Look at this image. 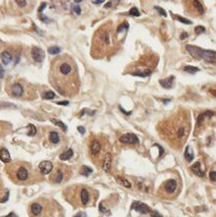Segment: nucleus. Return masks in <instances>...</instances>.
Here are the masks:
<instances>
[{"mask_svg": "<svg viewBox=\"0 0 216 217\" xmlns=\"http://www.w3.org/2000/svg\"><path fill=\"white\" fill-rule=\"evenodd\" d=\"M102 139L100 140L99 138H93L91 137V140H90V145H89V150H90V154L92 156H98L99 153L102 150Z\"/></svg>", "mask_w": 216, "mask_h": 217, "instance_id": "nucleus-6", "label": "nucleus"}, {"mask_svg": "<svg viewBox=\"0 0 216 217\" xmlns=\"http://www.w3.org/2000/svg\"><path fill=\"white\" fill-rule=\"evenodd\" d=\"M215 52L212 50H202L201 58L209 63H215Z\"/></svg>", "mask_w": 216, "mask_h": 217, "instance_id": "nucleus-15", "label": "nucleus"}, {"mask_svg": "<svg viewBox=\"0 0 216 217\" xmlns=\"http://www.w3.org/2000/svg\"><path fill=\"white\" fill-rule=\"evenodd\" d=\"M187 37H188L187 33H182V34L181 35V40H184V39H186Z\"/></svg>", "mask_w": 216, "mask_h": 217, "instance_id": "nucleus-44", "label": "nucleus"}, {"mask_svg": "<svg viewBox=\"0 0 216 217\" xmlns=\"http://www.w3.org/2000/svg\"><path fill=\"white\" fill-rule=\"evenodd\" d=\"M191 170L196 175H198V176H200V177L204 176V171L201 169V164H200V162H196V163L193 164L191 166Z\"/></svg>", "mask_w": 216, "mask_h": 217, "instance_id": "nucleus-22", "label": "nucleus"}, {"mask_svg": "<svg viewBox=\"0 0 216 217\" xmlns=\"http://www.w3.org/2000/svg\"><path fill=\"white\" fill-rule=\"evenodd\" d=\"M173 80H174V77L170 76L167 77V79L160 80V81H159V84H160L163 88H165V89H170V88H172V86H173Z\"/></svg>", "mask_w": 216, "mask_h": 217, "instance_id": "nucleus-19", "label": "nucleus"}, {"mask_svg": "<svg viewBox=\"0 0 216 217\" xmlns=\"http://www.w3.org/2000/svg\"><path fill=\"white\" fill-rule=\"evenodd\" d=\"M184 4L187 5V10L194 17H198V15H202L204 14V6H203L201 1H197V0H192V1H186Z\"/></svg>", "mask_w": 216, "mask_h": 217, "instance_id": "nucleus-5", "label": "nucleus"}, {"mask_svg": "<svg viewBox=\"0 0 216 217\" xmlns=\"http://www.w3.org/2000/svg\"><path fill=\"white\" fill-rule=\"evenodd\" d=\"M0 58H1V61L3 62V64L7 65V64H9L10 61L12 60L14 56H12V54L10 53L9 51L5 50V51H3V52L1 53V55H0Z\"/></svg>", "mask_w": 216, "mask_h": 217, "instance_id": "nucleus-21", "label": "nucleus"}, {"mask_svg": "<svg viewBox=\"0 0 216 217\" xmlns=\"http://www.w3.org/2000/svg\"><path fill=\"white\" fill-rule=\"evenodd\" d=\"M118 46V35L112 22L104 23L97 29L92 40L91 55L100 59L110 56Z\"/></svg>", "mask_w": 216, "mask_h": 217, "instance_id": "nucleus-3", "label": "nucleus"}, {"mask_svg": "<svg viewBox=\"0 0 216 217\" xmlns=\"http://www.w3.org/2000/svg\"><path fill=\"white\" fill-rule=\"evenodd\" d=\"M79 131H80L81 134H84V133H85V130H84L83 126H79Z\"/></svg>", "mask_w": 216, "mask_h": 217, "instance_id": "nucleus-46", "label": "nucleus"}, {"mask_svg": "<svg viewBox=\"0 0 216 217\" xmlns=\"http://www.w3.org/2000/svg\"><path fill=\"white\" fill-rule=\"evenodd\" d=\"M128 14L135 15V17H140V12H139L137 7H132V8L130 9V11H128Z\"/></svg>", "mask_w": 216, "mask_h": 217, "instance_id": "nucleus-33", "label": "nucleus"}, {"mask_svg": "<svg viewBox=\"0 0 216 217\" xmlns=\"http://www.w3.org/2000/svg\"><path fill=\"white\" fill-rule=\"evenodd\" d=\"M49 79L56 91L73 97L80 90V77L76 61L69 55L58 56L51 62Z\"/></svg>", "mask_w": 216, "mask_h": 217, "instance_id": "nucleus-1", "label": "nucleus"}, {"mask_svg": "<svg viewBox=\"0 0 216 217\" xmlns=\"http://www.w3.org/2000/svg\"><path fill=\"white\" fill-rule=\"evenodd\" d=\"M4 217H17V216L15 215V213L11 212V213H9V214H8V215H7V216H4Z\"/></svg>", "mask_w": 216, "mask_h": 217, "instance_id": "nucleus-45", "label": "nucleus"}, {"mask_svg": "<svg viewBox=\"0 0 216 217\" xmlns=\"http://www.w3.org/2000/svg\"><path fill=\"white\" fill-rule=\"evenodd\" d=\"M155 9L157 10V11L160 14V15H162V17H166L167 14H166V11L164 10L163 8H161V7H159V6H155Z\"/></svg>", "mask_w": 216, "mask_h": 217, "instance_id": "nucleus-37", "label": "nucleus"}, {"mask_svg": "<svg viewBox=\"0 0 216 217\" xmlns=\"http://www.w3.org/2000/svg\"><path fill=\"white\" fill-rule=\"evenodd\" d=\"M29 170L26 166L24 165H20V166L17 167L16 171H15V179H16L19 182H27L28 179H29Z\"/></svg>", "mask_w": 216, "mask_h": 217, "instance_id": "nucleus-7", "label": "nucleus"}, {"mask_svg": "<svg viewBox=\"0 0 216 217\" xmlns=\"http://www.w3.org/2000/svg\"><path fill=\"white\" fill-rule=\"evenodd\" d=\"M214 116V112L213 111H205V112L201 113L199 116H198V120H197V130H199V128H203V126H205L206 125V120L210 119L211 117Z\"/></svg>", "mask_w": 216, "mask_h": 217, "instance_id": "nucleus-8", "label": "nucleus"}, {"mask_svg": "<svg viewBox=\"0 0 216 217\" xmlns=\"http://www.w3.org/2000/svg\"><path fill=\"white\" fill-rule=\"evenodd\" d=\"M132 209L135 211H137V212H139V213H141V214H148V213H150V211H151V209L148 205H146L145 203L139 202V201H135V202H133Z\"/></svg>", "mask_w": 216, "mask_h": 217, "instance_id": "nucleus-9", "label": "nucleus"}, {"mask_svg": "<svg viewBox=\"0 0 216 217\" xmlns=\"http://www.w3.org/2000/svg\"><path fill=\"white\" fill-rule=\"evenodd\" d=\"M150 216L151 217H163L160 213H158L157 211H150Z\"/></svg>", "mask_w": 216, "mask_h": 217, "instance_id": "nucleus-39", "label": "nucleus"}, {"mask_svg": "<svg viewBox=\"0 0 216 217\" xmlns=\"http://www.w3.org/2000/svg\"><path fill=\"white\" fill-rule=\"evenodd\" d=\"M57 104H59V105H68V101H63V102H58Z\"/></svg>", "mask_w": 216, "mask_h": 217, "instance_id": "nucleus-47", "label": "nucleus"}, {"mask_svg": "<svg viewBox=\"0 0 216 217\" xmlns=\"http://www.w3.org/2000/svg\"><path fill=\"white\" fill-rule=\"evenodd\" d=\"M111 4H112V2H108V3L105 5V7H106V8H109V7L111 6Z\"/></svg>", "mask_w": 216, "mask_h": 217, "instance_id": "nucleus-48", "label": "nucleus"}, {"mask_svg": "<svg viewBox=\"0 0 216 217\" xmlns=\"http://www.w3.org/2000/svg\"><path fill=\"white\" fill-rule=\"evenodd\" d=\"M90 199H91V196H90V193L87 188H82L81 192H80V200H81L82 205L86 206L88 205L90 202Z\"/></svg>", "mask_w": 216, "mask_h": 217, "instance_id": "nucleus-17", "label": "nucleus"}, {"mask_svg": "<svg viewBox=\"0 0 216 217\" xmlns=\"http://www.w3.org/2000/svg\"><path fill=\"white\" fill-rule=\"evenodd\" d=\"M92 172H93V169L88 166H82L81 169H80V173L82 175H85V176H89Z\"/></svg>", "mask_w": 216, "mask_h": 217, "instance_id": "nucleus-28", "label": "nucleus"}, {"mask_svg": "<svg viewBox=\"0 0 216 217\" xmlns=\"http://www.w3.org/2000/svg\"><path fill=\"white\" fill-rule=\"evenodd\" d=\"M62 179H63V172L61 171L60 169H57L56 173L54 174V176H53L54 182H56V183H60L61 182H62Z\"/></svg>", "mask_w": 216, "mask_h": 217, "instance_id": "nucleus-26", "label": "nucleus"}, {"mask_svg": "<svg viewBox=\"0 0 216 217\" xmlns=\"http://www.w3.org/2000/svg\"><path fill=\"white\" fill-rule=\"evenodd\" d=\"M49 140L52 144H58L59 141H60V138H59L58 133H56V131H50Z\"/></svg>", "mask_w": 216, "mask_h": 217, "instance_id": "nucleus-25", "label": "nucleus"}, {"mask_svg": "<svg viewBox=\"0 0 216 217\" xmlns=\"http://www.w3.org/2000/svg\"><path fill=\"white\" fill-rule=\"evenodd\" d=\"M51 121H52V122H53L55 125H57V126H59V128H62V131H66V125H64L62 121H60V120H56V119H52Z\"/></svg>", "mask_w": 216, "mask_h": 217, "instance_id": "nucleus-32", "label": "nucleus"}, {"mask_svg": "<svg viewBox=\"0 0 216 217\" xmlns=\"http://www.w3.org/2000/svg\"><path fill=\"white\" fill-rule=\"evenodd\" d=\"M73 156H74V151H73L71 149H68V150H66L65 152H63L62 154H60L59 158H60V160H63V161H65V160L70 159Z\"/></svg>", "mask_w": 216, "mask_h": 217, "instance_id": "nucleus-24", "label": "nucleus"}, {"mask_svg": "<svg viewBox=\"0 0 216 217\" xmlns=\"http://www.w3.org/2000/svg\"><path fill=\"white\" fill-rule=\"evenodd\" d=\"M186 49L188 52L191 54L194 58L201 59V53H202L203 49H201L200 47H197V46H193V45H187Z\"/></svg>", "mask_w": 216, "mask_h": 217, "instance_id": "nucleus-13", "label": "nucleus"}, {"mask_svg": "<svg viewBox=\"0 0 216 217\" xmlns=\"http://www.w3.org/2000/svg\"><path fill=\"white\" fill-rule=\"evenodd\" d=\"M29 128H30V131H29V133H28V136H35L36 133H37V130H36L35 125H29Z\"/></svg>", "mask_w": 216, "mask_h": 217, "instance_id": "nucleus-34", "label": "nucleus"}, {"mask_svg": "<svg viewBox=\"0 0 216 217\" xmlns=\"http://www.w3.org/2000/svg\"><path fill=\"white\" fill-rule=\"evenodd\" d=\"M0 160H1L2 162H4V163H8V162H10V160H11L10 154L6 148L0 149Z\"/></svg>", "mask_w": 216, "mask_h": 217, "instance_id": "nucleus-20", "label": "nucleus"}, {"mask_svg": "<svg viewBox=\"0 0 216 217\" xmlns=\"http://www.w3.org/2000/svg\"><path fill=\"white\" fill-rule=\"evenodd\" d=\"M30 210H31V213H32L33 216L37 217L43 212V206L39 203H33L30 207Z\"/></svg>", "mask_w": 216, "mask_h": 217, "instance_id": "nucleus-18", "label": "nucleus"}, {"mask_svg": "<svg viewBox=\"0 0 216 217\" xmlns=\"http://www.w3.org/2000/svg\"><path fill=\"white\" fill-rule=\"evenodd\" d=\"M116 182L118 183H120V185H122L123 187L128 188H132V183L128 182V180H127L125 179H122V177H120V176H116Z\"/></svg>", "mask_w": 216, "mask_h": 217, "instance_id": "nucleus-27", "label": "nucleus"}, {"mask_svg": "<svg viewBox=\"0 0 216 217\" xmlns=\"http://www.w3.org/2000/svg\"><path fill=\"white\" fill-rule=\"evenodd\" d=\"M209 177H210V179L212 180V182H215V177H216V173H215V171H210V173H209Z\"/></svg>", "mask_w": 216, "mask_h": 217, "instance_id": "nucleus-42", "label": "nucleus"}, {"mask_svg": "<svg viewBox=\"0 0 216 217\" xmlns=\"http://www.w3.org/2000/svg\"><path fill=\"white\" fill-rule=\"evenodd\" d=\"M73 10H74V14H81V8H80V6H78V5H76V6H74L73 7Z\"/></svg>", "mask_w": 216, "mask_h": 217, "instance_id": "nucleus-41", "label": "nucleus"}, {"mask_svg": "<svg viewBox=\"0 0 216 217\" xmlns=\"http://www.w3.org/2000/svg\"><path fill=\"white\" fill-rule=\"evenodd\" d=\"M177 188V182L176 179H168L164 182L163 188L167 194H173Z\"/></svg>", "mask_w": 216, "mask_h": 217, "instance_id": "nucleus-12", "label": "nucleus"}, {"mask_svg": "<svg viewBox=\"0 0 216 217\" xmlns=\"http://www.w3.org/2000/svg\"><path fill=\"white\" fill-rule=\"evenodd\" d=\"M99 210H100V212L104 213V214H106V213L109 212V210H108V209L105 207L103 203H100V204H99Z\"/></svg>", "mask_w": 216, "mask_h": 217, "instance_id": "nucleus-35", "label": "nucleus"}, {"mask_svg": "<svg viewBox=\"0 0 216 217\" xmlns=\"http://www.w3.org/2000/svg\"><path fill=\"white\" fill-rule=\"evenodd\" d=\"M60 52V48L58 46H52V47L48 48V53L51 54V55H56Z\"/></svg>", "mask_w": 216, "mask_h": 217, "instance_id": "nucleus-29", "label": "nucleus"}, {"mask_svg": "<svg viewBox=\"0 0 216 217\" xmlns=\"http://www.w3.org/2000/svg\"><path fill=\"white\" fill-rule=\"evenodd\" d=\"M43 98L46 99V100L54 99V98H55V93L52 92V91H47V92H45L44 94H43Z\"/></svg>", "mask_w": 216, "mask_h": 217, "instance_id": "nucleus-30", "label": "nucleus"}, {"mask_svg": "<svg viewBox=\"0 0 216 217\" xmlns=\"http://www.w3.org/2000/svg\"><path fill=\"white\" fill-rule=\"evenodd\" d=\"M184 71H187V72H190V74H195V72H198L200 71L198 68H194V66H190V65H188V66H184Z\"/></svg>", "mask_w": 216, "mask_h": 217, "instance_id": "nucleus-31", "label": "nucleus"}, {"mask_svg": "<svg viewBox=\"0 0 216 217\" xmlns=\"http://www.w3.org/2000/svg\"><path fill=\"white\" fill-rule=\"evenodd\" d=\"M191 126L190 112L184 108H177L159 122L158 131L162 139L176 145L182 144L187 140L191 131Z\"/></svg>", "mask_w": 216, "mask_h": 217, "instance_id": "nucleus-2", "label": "nucleus"}, {"mask_svg": "<svg viewBox=\"0 0 216 217\" xmlns=\"http://www.w3.org/2000/svg\"><path fill=\"white\" fill-rule=\"evenodd\" d=\"M28 2L27 1H15V4H17L19 5V7H20V8H22V7H25L26 5H27Z\"/></svg>", "mask_w": 216, "mask_h": 217, "instance_id": "nucleus-40", "label": "nucleus"}, {"mask_svg": "<svg viewBox=\"0 0 216 217\" xmlns=\"http://www.w3.org/2000/svg\"><path fill=\"white\" fill-rule=\"evenodd\" d=\"M176 19L179 20V22H182V23H184V24H186V25H190V24H192V22L191 20H187V19H184V17H178V15H176Z\"/></svg>", "mask_w": 216, "mask_h": 217, "instance_id": "nucleus-36", "label": "nucleus"}, {"mask_svg": "<svg viewBox=\"0 0 216 217\" xmlns=\"http://www.w3.org/2000/svg\"><path fill=\"white\" fill-rule=\"evenodd\" d=\"M93 3L94 4H101V3H103V1H93Z\"/></svg>", "mask_w": 216, "mask_h": 217, "instance_id": "nucleus-49", "label": "nucleus"}, {"mask_svg": "<svg viewBox=\"0 0 216 217\" xmlns=\"http://www.w3.org/2000/svg\"><path fill=\"white\" fill-rule=\"evenodd\" d=\"M82 215H83V214H82V213H79V214H76V215L74 216V217H83Z\"/></svg>", "mask_w": 216, "mask_h": 217, "instance_id": "nucleus-50", "label": "nucleus"}, {"mask_svg": "<svg viewBox=\"0 0 216 217\" xmlns=\"http://www.w3.org/2000/svg\"><path fill=\"white\" fill-rule=\"evenodd\" d=\"M195 32H196V34H202V33L205 32V28L202 27V26L196 27V28H195Z\"/></svg>", "mask_w": 216, "mask_h": 217, "instance_id": "nucleus-38", "label": "nucleus"}, {"mask_svg": "<svg viewBox=\"0 0 216 217\" xmlns=\"http://www.w3.org/2000/svg\"><path fill=\"white\" fill-rule=\"evenodd\" d=\"M4 77V69L2 68V65L0 64V79H3Z\"/></svg>", "mask_w": 216, "mask_h": 217, "instance_id": "nucleus-43", "label": "nucleus"}, {"mask_svg": "<svg viewBox=\"0 0 216 217\" xmlns=\"http://www.w3.org/2000/svg\"><path fill=\"white\" fill-rule=\"evenodd\" d=\"M31 55L36 62H42L45 58V52L39 47H33L31 50Z\"/></svg>", "mask_w": 216, "mask_h": 217, "instance_id": "nucleus-11", "label": "nucleus"}, {"mask_svg": "<svg viewBox=\"0 0 216 217\" xmlns=\"http://www.w3.org/2000/svg\"><path fill=\"white\" fill-rule=\"evenodd\" d=\"M119 142L122 144H130V145H134V144H138L139 143V139L138 137L135 135V134H124V135H122V137L119 138Z\"/></svg>", "mask_w": 216, "mask_h": 217, "instance_id": "nucleus-10", "label": "nucleus"}, {"mask_svg": "<svg viewBox=\"0 0 216 217\" xmlns=\"http://www.w3.org/2000/svg\"><path fill=\"white\" fill-rule=\"evenodd\" d=\"M39 169H40V172L43 175L50 173V172L52 171V169H53L52 162H50V161H42L39 164Z\"/></svg>", "mask_w": 216, "mask_h": 217, "instance_id": "nucleus-14", "label": "nucleus"}, {"mask_svg": "<svg viewBox=\"0 0 216 217\" xmlns=\"http://www.w3.org/2000/svg\"><path fill=\"white\" fill-rule=\"evenodd\" d=\"M111 163H112V156L109 152H107V153L104 155L103 161H102V169H103L105 172H109L110 168H111Z\"/></svg>", "mask_w": 216, "mask_h": 217, "instance_id": "nucleus-16", "label": "nucleus"}, {"mask_svg": "<svg viewBox=\"0 0 216 217\" xmlns=\"http://www.w3.org/2000/svg\"><path fill=\"white\" fill-rule=\"evenodd\" d=\"M184 158L188 162H191L193 159H194V153H193L192 149L190 146H187L186 147V150H184Z\"/></svg>", "mask_w": 216, "mask_h": 217, "instance_id": "nucleus-23", "label": "nucleus"}, {"mask_svg": "<svg viewBox=\"0 0 216 217\" xmlns=\"http://www.w3.org/2000/svg\"><path fill=\"white\" fill-rule=\"evenodd\" d=\"M7 93L11 97L19 99L31 100L34 99L36 96V92L33 86L25 81H17L10 84V86L7 88Z\"/></svg>", "mask_w": 216, "mask_h": 217, "instance_id": "nucleus-4", "label": "nucleus"}]
</instances>
